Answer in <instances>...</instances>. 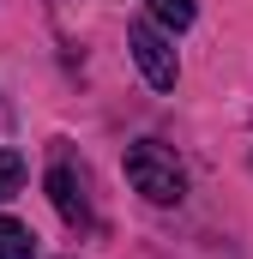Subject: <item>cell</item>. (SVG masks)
Here are the masks:
<instances>
[{"label":"cell","instance_id":"277c9868","mask_svg":"<svg viewBox=\"0 0 253 259\" xmlns=\"http://www.w3.org/2000/svg\"><path fill=\"white\" fill-rule=\"evenodd\" d=\"M0 259H36V235L18 217H0Z\"/></svg>","mask_w":253,"mask_h":259},{"label":"cell","instance_id":"8992f818","mask_svg":"<svg viewBox=\"0 0 253 259\" xmlns=\"http://www.w3.org/2000/svg\"><path fill=\"white\" fill-rule=\"evenodd\" d=\"M24 187V157L18 151H0V199H12Z\"/></svg>","mask_w":253,"mask_h":259},{"label":"cell","instance_id":"6da1fadb","mask_svg":"<svg viewBox=\"0 0 253 259\" xmlns=\"http://www.w3.org/2000/svg\"><path fill=\"white\" fill-rule=\"evenodd\" d=\"M126 181H133V193H145L151 205H181L187 199V169L175 163V151L163 139L126 145Z\"/></svg>","mask_w":253,"mask_h":259},{"label":"cell","instance_id":"7a4b0ae2","mask_svg":"<svg viewBox=\"0 0 253 259\" xmlns=\"http://www.w3.org/2000/svg\"><path fill=\"white\" fill-rule=\"evenodd\" d=\"M126 49H133V61H139V72H145L151 91H175L181 61H175V42H169V30H163L157 18H139V24L126 30Z\"/></svg>","mask_w":253,"mask_h":259},{"label":"cell","instance_id":"3957f363","mask_svg":"<svg viewBox=\"0 0 253 259\" xmlns=\"http://www.w3.org/2000/svg\"><path fill=\"white\" fill-rule=\"evenodd\" d=\"M49 199H55V211H61L72 229H91V187H85V175L66 157L49 169Z\"/></svg>","mask_w":253,"mask_h":259},{"label":"cell","instance_id":"5b68a950","mask_svg":"<svg viewBox=\"0 0 253 259\" xmlns=\"http://www.w3.org/2000/svg\"><path fill=\"white\" fill-rule=\"evenodd\" d=\"M145 12H151L163 30H187L193 12H199V0H145Z\"/></svg>","mask_w":253,"mask_h":259}]
</instances>
